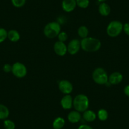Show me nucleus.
Listing matches in <instances>:
<instances>
[{
    "mask_svg": "<svg viewBox=\"0 0 129 129\" xmlns=\"http://www.w3.org/2000/svg\"><path fill=\"white\" fill-rule=\"evenodd\" d=\"M68 120L72 123H77L79 122L81 119V115L77 111H72L68 114Z\"/></svg>",
    "mask_w": 129,
    "mask_h": 129,
    "instance_id": "ddd939ff",
    "label": "nucleus"
},
{
    "mask_svg": "<svg viewBox=\"0 0 129 129\" xmlns=\"http://www.w3.org/2000/svg\"><path fill=\"white\" fill-rule=\"evenodd\" d=\"M81 48L87 52H95L100 49L101 43L98 39L92 37H87L80 41Z\"/></svg>",
    "mask_w": 129,
    "mask_h": 129,
    "instance_id": "f257e3e1",
    "label": "nucleus"
},
{
    "mask_svg": "<svg viewBox=\"0 0 129 129\" xmlns=\"http://www.w3.org/2000/svg\"><path fill=\"white\" fill-rule=\"evenodd\" d=\"M12 72L13 75L18 78H23L27 74V69L23 63L17 62L12 65Z\"/></svg>",
    "mask_w": 129,
    "mask_h": 129,
    "instance_id": "423d86ee",
    "label": "nucleus"
},
{
    "mask_svg": "<svg viewBox=\"0 0 129 129\" xmlns=\"http://www.w3.org/2000/svg\"><path fill=\"white\" fill-rule=\"evenodd\" d=\"M98 11L100 15L106 17V16L109 15V14L111 12V8H110V5H108L107 3L103 2L99 5Z\"/></svg>",
    "mask_w": 129,
    "mask_h": 129,
    "instance_id": "4468645a",
    "label": "nucleus"
},
{
    "mask_svg": "<svg viewBox=\"0 0 129 129\" xmlns=\"http://www.w3.org/2000/svg\"><path fill=\"white\" fill-rule=\"evenodd\" d=\"M58 87L59 90L64 94H70L73 90L72 84L67 80H61L58 84Z\"/></svg>",
    "mask_w": 129,
    "mask_h": 129,
    "instance_id": "6e6552de",
    "label": "nucleus"
},
{
    "mask_svg": "<svg viewBox=\"0 0 129 129\" xmlns=\"http://www.w3.org/2000/svg\"><path fill=\"white\" fill-rule=\"evenodd\" d=\"M83 118L87 122H92L96 119L97 115L92 110H87L83 113Z\"/></svg>",
    "mask_w": 129,
    "mask_h": 129,
    "instance_id": "2eb2a0df",
    "label": "nucleus"
},
{
    "mask_svg": "<svg viewBox=\"0 0 129 129\" xmlns=\"http://www.w3.org/2000/svg\"><path fill=\"white\" fill-rule=\"evenodd\" d=\"M123 30L126 35L129 36V23H125V24H123Z\"/></svg>",
    "mask_w": 129,
    "mask_h": 129,
    "instance_id": "bb28decb",
    "label": "nucleus"
},
{
    "mask_svg": "<svg viewBox=\"0 0 129 129\" xmlns=\"http://www.w3.org/2000/svg\"><path fill=\"white\" fill-rule=\"evenodd\" d=\"M58 37L59 41L63 42V43L64 41H66L68 39V35L65 32H60L59 34H58Z\"/></svg>",
    "mask_w": 129,
    "mask_h": 129,
    "instance_id": "393cba45",
    "label": "nucleus"
},
{
    "mask_svg": "<svg viewBox=\"0 0 129 129\" xmlns=\"http://www.w3.org/2000/svg\"><path fill=\"white\" fill-rule=\"evenodd\" d=\"M98 2H105V1H106V0H98Z\"/></svg>",
    "mask_w": 129,
    "mask_h": 129,
    "instance_id": "c756f323",
    "label": "nucleus"
},
{
    "mask_svg": "<svg viewBox=\"0 0 129 129\" xmlns=\"http://www.w3.org/2000/svg\"><path fill=\"white\" fill-rule=\"evenodd\" d=\"M77 5L81 8H86L89 5V0H76Z\"/></svg>",
    "mask_w": 129,
    "mask_h": 129,
    "instance_id": "4be33fe9",
    "label": "nucleus"
},
{
    "mask_svg": "<svg viewBox=\"0 0 129 129\" xmlns=\"http://www.w3.org/2000/svg\"><path fill=\"white\" fill-rule=\"evenodd\" d=\"M73 106L76 111L84 113L89 108V100L88 97L84 94H78L73 100Z\"/></svg>",
    "mask_w": 129,
    "mask_h": 129,
    "instance_id": "f03ea898",
    "label": "nucleus"
},
{
    "mask_svg": "<svg viewBox=\"0 0 129 129\" xmlns=\"http://www.w3.org/2000/svg\"><path fill=\"white\" fill-rule=\"evenodd\" d=\"M81 48L80 41L79 39H74L69 42L67 46V52H69L72 55L76 54L80 50Z\"/></svg>",
    "mask_w": 129,
    "mask_h": 129,
    "instance_id": "0eeeda50",
    "label": "nucleus"
},
{
    "mask_svg": "<svg viewBox=\"0 0 129 129\" xmlns=\"http://www.w3.org/2000/svg\"><path fill=\"white\" fill-rule=\"evenodd\" d=\"M3 126L5 129H15V123L12 120L6 119L3 122Z\"/></svg>",
    "mask_w": 129,
    "mask_h": 129,
    "instance_id": "412c9836",
    "label": "nucleus"
},
{
    "mask_svg": "<svg viewBox=\"0 0 129 129\" xmlns=\"http://www.w3.org/2000/svg\"><path fill=\"white\" fill-rule=\"evenodd\" d=\"M12 65H10V64H4V66L3 67V70L5 72L8 73L12 72Z\"/></svg>",
    "mask_w": 129,
    "mask_h": 129,
    "instance_id": "a878e982",
    "label": "nucleus"
},
{
    "mask_svg": "<svg viewBox=\"0 0 129 129\" xmlns=\"http://www.w3.org/2000/svg\"><path fill=\"white\" fill-rule=\"evenodd\" d=\"M73 99L72 97L69 94H66L62 98L61 100V105L62 108L65 110L71 109L73 106Z\"/></svg>",
    "mask_w": 129,
    "mask_h": 129,
    "instance_id": "f8f14e48",
    "label": "nucleus"
},
{
    "mask_svg": "<svg viewBox=\"0 0 129 129\" xmlns=\"http://www.w3.org/2000/svg\"><path fill=\"white\" fill-rule=\"evenodd\" d=\"M78 129H93V128L88 125L83 124V125H80V126H79V128H78Z\"/></svg>",
    "mask_w": 129,
    "mask_h": 129,
    "instance_id": "cd10ccee",
    "label": "nucleus"
},
{
    "mask_svg": "<svg viewBox=\"0 0 129 129\" xmlns=\"http://www.w3.org/2000/svg\"><path fill=\"white\" fill-rule=\"evenodd\" d=\"M11 2L15 7L20 8L25 4L26 0H11Z\"/></svg>",
    "mask_w": 129,
    "mask_h": 129,
    "instance_id": "b1692460",
    "label": "nucleus"
},
{
    "mask_svg": "<svg viewBox=\"0 0 129 129\" xmlns=\"http://www.w3.org/2000/svg\"><path fill=\"white\" fill-rule=\"evenodd\" d=\"M10 41L17 42L19 41L20 38V35L19 32L16 30H10L8 32V38Z\"/></svg>",
    "mask_w": 129,
    "mask_h": 129,
    "instance_id": "dca6fc26",
    "label": "nucleus"
},
{
    "mask_svg": "<svg viewBox=\"0 0 129 129\" xmlns=\"http://www.w3.org/2000/svg\"><path fill=\"white\" fill-rule=\"evenodd\" d=\"M97 116L99 118V120H101V121H106L108 118V113L105 109H100L98 111Z\"/></svg>",
    "mask_w": 129,
    "mask_h": 129,
    "instance_id": "6ab92c4d",
    "label": "nucleus"
},
{
    "mask_svg": "<svg viewBox=\"0 0 129 129\" xmlns=\"http://www.w3.org/2000/svg\"><path fill=\"white\" fill-rule=\"evenodd\" d=\"M10 111L8 108L3 104H0V120H5L8 118Z\"/></svg>",
    "mask_w": 129,
    "mask_h": 129,
    "instance_id": "f3484780",
    "label": "nucleus"
},
{
    "mask_svg": "<svg viewBox=\"0 0 129 129\" xmlns=\"http://www.w3.org/2000/svg\"><path fill=\"white\" fill-rule=\"evenodd\" d=\"M123 79V76L118 72H115L108 77V82L111 85H118L122 82Z\"/></svg>",
    "mask_w": 129,
    "mask_h": 129,
    "instance_id": "9d476101",
    "label": "nucleus"
},
{
    "mask_svg": "<svg viewBox=\"0 0 129 129\" xmlns=\"http://www.w3.org/2000/svg\"><path fill=\"white\" fill-rule=\"evenodd\" d=\"M92 79L96 84L100 85L106 84L108 82V76L106 70L101 67L97 68L94 70L92 74Z\"/></svg>",
    "mask_w": 129,
    "mask_h": 129,
    "instance_id": "39448f33",
    "label": "nucleus"
},
{
    "mask_svg": "<svg viewBox=\"0 0 129 129\" xmlns=\"http://www.w3.org/2000/svg\"><path fill=\"white\" fill-rule=\"evenodd\" d=\"M65 125V120L62 117H57L53 122L54 129H62Z\"/></svg>",
    "mask_w": 129,
    "mask_h": 129,
    "instance_id": "a211bd4d",
    "label": "nucleus"
},
{
    "mask_svg": "<svg viewBox=\"0 0 129 129\" xmlns=\"http://www.w3.org/2000/svg\"><path fill=\"white\" fill-rule=\"evenodd\" d=\"M123 25L120 21H111L108 25L106 32L109 36L111 38H115L121 34L123 31Z\"/></svg>",
    "mask_w": 129,
    "mask_h": 129,
    "instance_id": "20e7f679",
    "label": "nucleus"
},
{
    "mask_svg": "<svg viewBox=\"0 0 129 129\" xmlns=\"http://www.w3.org/2000/svg\"><path fill=\"white\" fill-rule=\"evenodd\" d=\"M8 38V32L4 28H0V43H3Z\"/></svg>",
    "mask_w": 129,
    "mask_h": 129,
    "instance_id": "5701e85b",
    "label": "nucleus"
},
{
    "mask_svg": "<svg viewBox=\"0 0 129 129\" xmlns=\"http://www.w3.org/2000/svg\"><path fill=\"white\" fill-rule=\"evenodd\" d=\"M61 32V26L59 23L51 22L46 25L44 28V34L47 38L53 39L58 36Z\"/></svg>",
    "mask_w": 129,
    "mask_h": 129,
    "instance_id": "7ed1b4c3",
    "label": "nucleus"
},
{
    "mask_svg": "<svg viewBox=\"0 0 129 129\" xmlns=\"http://www.w3.org/2000/svg\"><path fill=\"white\" fill-rule=\"evenodd\" d=\"M76 6V0H63L62 2V8L66 12H72Z\"/></svg>",
    "mask_w": 129,
    "mask_h": 129,
    "instance_id": "9b49d317",
    "label": "nucleus"
},
{
    "mask_svg": "<svg viewBox=\"0 0 129 129\" xmlns=\"http://www.w3.org/2000/svg\"><path fill=\"white\" fill-rule=\"evenodd\" d=\"M124 94L127 97H129V85H127L124 88Z\"/></svg>",
    "mask_w": 129,
    "mask_h": 129,
    "instance_id": "c85d7f7f",
    "label": "nucleus"
},
{
    "mask_svg": "<svg viewBox=\"0 0 129 129\" xmlns=\"http://www.w3.org/2000/svg\"><path fill=\"white\" fill-rule=\"evenodd\" d=\"M78 34H79V36L80 38H82V39L84 38H87L89 35V29L87 27L85 26H80L79 28H78Z\"/></svg>",
    "mask_w": 129,
    "mask_h": 129,
    "instance_id": "aec40b11",
    "label": "nucleus"
},
{
    "mask_svg": "<svg viewBox=\"0 0 129 129\" xmlns=\"http://www.w3.org/2000/svg\"><path fill=\"white\" fill-rule=\"evenodd\" d=\"M54 51L57 55L59 56H63L66 54L67 52V46L63 42L58 41L54 44Z\"/></svg>",
    "mask_w": 129,
    "mask_h": 129,
    "instance_id": "1a4fd4ad",
    "label": "nucleus"
}]
</instances>
